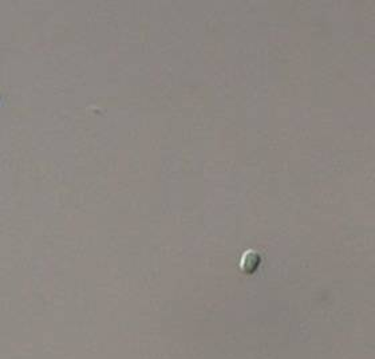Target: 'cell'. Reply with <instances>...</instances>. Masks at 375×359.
<instances>
[{
  "label": "cell",
  "instance_id": "obj_1",
  "mask_svg": "<svg viewBox=\"0 0 375 359\" xmlns=\"http://www.w3.org/2000/svg\"><path fill=\"white\" fill-rule=\"evenodd\" d=\"M260 264V256L259 253H256L253 251H248L245 252L241 257V263H240V267L244 272L247 274H252L253 271L257 270Z\"/></svg>",
  "mask_w": 375,
  "mask_h": 359
}]
</instances>
